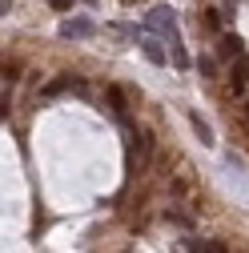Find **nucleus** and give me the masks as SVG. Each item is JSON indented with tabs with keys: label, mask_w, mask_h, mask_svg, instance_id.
<instances>
[{
	"label": "nucleus",
	"mask_w": 249,
	"mask_h": 253,
	"mask_svg": "<svg viewBox=\"0 0 249 253\" xmlns=\"http://www.w3.org/2000/svg\"><path fill=\"white\" fill-rule=\"evenodd\" d=\"M149 157H153V133H149V129H141V133H137V145L129 149V173H133V177H137V173H145Z\"/></svg>",
	"instance_id": "nucleus-1"
},
{
	"label": "nucleus",
	"mask_w": 249,
	"mask_h": 253,
	"mask_svg": "<svg viewBox=\"0 0 249 253\" xmlns=\"http://www.w3.org/2000/svg\"><path fill=\"white\" fill-rule=\"evenodd\" d=\"M149 28H161V33H169V41H181V37H177V16H173V8H153V12H149Z\"/></svg>",
	"instance_id": "nucleus-2"
},
{
	"label": "nucleus",
	"mask_w": 249,
	"mask_h": 253,
	"mask_svg": "<svg viewBox=\"0 0 249 253\" xmlns=\"http://www.w3.org/2000/svg\"><path fill=\"white\" fill-rule=\"evenodd\" d=\"M84 88V81L81 77H73V73H65V77H56V81H48L44 84V97H60V92H81Z\"/></svg>",
	"instance_id": "nucleus-3"
},
{
	"label": "nucleus",
	"mask_w": 249,
	"mask_h": 253,
	"mask_svg": "<svg viewBox=\"0 0 249 253\" xmlns=\"http://www.w3.org/2000/svg\"><path fill=\"white\" fill-rule=\"evenodd\" d=\"M92 33V20H65V24H60V37H65V41H84Z\"/></svg>",
	"instance_id": "nucleus-4"
},
{
	"label": "nucleus",
	"mask_w": 249,
	"mask_h": 253,
	"mask_svg": "<svg viewBox=\"0 0 249 253\" xmlns=\"http://www.w3.org/2000/svg\"><path fill=\"white\" fill-rule=\"evenodd\" d=\"M105 101H109L113 117H124V113H129V97H124L121 84H109V88H105Z\"/></svg>",
	"instance_id": "nucleus-5"
},
{
	"label": "nucleus",
	"mask_w": 249,
	"mask_h": 253,
	"mask_svg": "<svg viewBox=\"0 0 249 253\" xmlns=\"http://www.w3.org/2000/svg\"><path fill=\"white\" fill-rule=\"evenodd\" d=\"M217 52H221L225 60H237V56H245V41H241L237 33H225V37H221V48H217Z\"/></svg>",
	"instance_id": "nucleus-6"
},
{
	"label": "nucleus",
	"mask_w": 249,
	"mask_h": 253,
	"mask_svg": "<svg viewBox=\"0 0 249 253\" xmlns=\"http://www.w3.org/2000/svg\"><path fill=\"white\" fill-rule=\"evenodd\" d=\"M141 48H145V56L153 60V65H165V48H161L157 37H141Z\"/></svg>",
	"instance_id": "nucleus-7"
},
{
	"label": "nucleus",
	"mask_w": 249,
	"mask_h": 253,
	"mask_svg": "<svg viewBox=\"0 0 249 253\" xmlns=\"http://www.w3.org/2000/svg\"><path fill=\"white\" fill-rule=\"evenodd\" d=\"M189 121H193V129H197V137H201V145H217V141H213V129H209L205 121H201V113H193Z\"/></svg>",
	"instance_id": "nucleus-8"
},
{
	"label": "nucleus",
	"mask_w": 249,
	"mask_h": 253,
	"mask_svg": "<svg viewBox=\"0 0 249 253\" xmlns=\"http://www.w3.org/2000/svg\"><path fill=\"white\" fill-rule=\"evenodd\" d=\"M169 52H173V65H177V69H189V52H185L181 41H169Z\"/></svg>",
	"instance_id": "nucleus-9"
},
{
	"label": "nucleus",
	"mask_w": 249,
	"mask_h": 253,
	"mask_svg": "<svg viewBox=\"0 0 249 253\" xmlns=\"http://www.w3.org/2000/svg\"><path fill=\"white\" fill-rule=\"evenodd\" d=\"M201 28H205V33H217V28H221V12H217V8H205V12H201Z\"/></svg>",
	"instance_id": "nucleus-10"
},
{
	"label": "nucleus",
	"mask_w": 249,
	"mask_h": 253,
	"mask_svg": "<svg viewBox=\"0 0 249 253\" xmlns=\"http://www.w3.org/2000/svg\"><path fill=\"white\" fill-rule=\"evenodd\" d=\"M233 77H241V81H249V60H245V56H237V65H233Z\"/></svg>",
	"instance_id": "nucleus-11"
},
{
	"label": "nucleus",
	"mask_w": 249,
	"mask_h": 253,
	"mask_svg": "<svg viewBox=\"0 0 249 253\" xmlns=\"http://www.w3.org/2000/svg\"><path fill=\"white\" fill-rule=\"evenodd\" d=\"M197 253H229V249H225V241H205Z\"/></svg>",
	"instance_id": "nucleus-12"
},
{
	"label": "nucleus",
	"mask_w": 249,
	"mask_h": 253,
	"mask_svg": "<svg viewBox=\"0 0 249 253\" xmlns=\"http://www.w3.org/2000/svg\"><path fill=\"white\" fill-rule=\"evenodd\" d=\"M48 8H56V12H65V8H73V0H48Z\"/></svg>",
	"instance_id": "nucleus-13"
},
{
	"label": "nucleus",
	"mask_w": 249,
	"mask_h": 253,
	"mask_svg": "<svg viewBox=\"0 0 249 253\" xmlns=\"http://www.w3.org/2000/svg\"><path fill=\"white\" fill-rule=\"evenodd\" d=\"M245 117H249V101H245Z\"/></svg>",
	"instance_id": "nucleus-14"
},
{
	"label": "nucleus",
	"mask_w": 249,
	"mask_h": 253,
	"mask_svg": "<svg viewBox=\"0 0 249 253\" xmlns=\"http://www.w3.org/2000/svg\"><path fill=\"white\" fill-rule=\"evenodd\" d=\"M84 4H97V0H84Z\"/></svg>",
	"instance_id": "nucleus-15"
},
{
	"label": "nucleus",
	"mask_w": 249,
	"mask_h": 253,
	"mask_svg": "<svg viewBox=\"0 0 249 253\" xmlns=\"http://www.w3.org/2000/svg\"><path fill=\"white\" fill-rule=\"evenodd\" d=\"M124 4H137V0H124Z\"/></svg>",
	"instance_id": "nucleus-16"
}]
</instances>
